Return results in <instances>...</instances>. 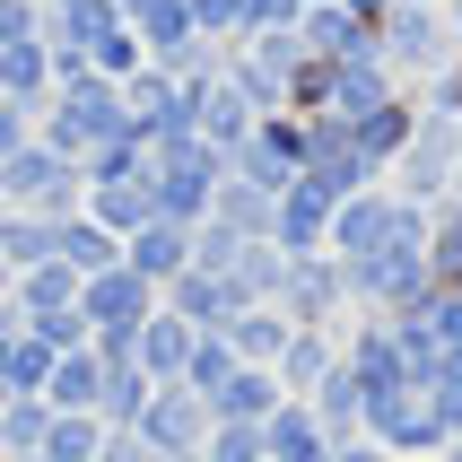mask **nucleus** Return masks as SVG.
I'll list each match as a JSON object with an SVG mask.
<instances>
[{
  "label": "nucleus",
  "instance_id": "obj_1",
  "mask_svg": "<svg viewBox=\"0 0 462 462\" xmlns=\"http://www.w3.org/2000/svg\"><path fill=\"white\" fill-rule=\"evenodd\" d=\"M35 140L88 166V157H97L105 140H131V123H123V88H114V79H97V70L61 79V88H52V97L35 105Z\"/></svg>",
  "mask_w": 462,
  "mask_h": 462
},
{
  "label": "nucleus",
  "instance_id": "obj_2",
  "mask_svg": "<svg viewBox=\"0 0 462 462\" xmlns=\"http://www.w3.org/2000/svg\"><path fill=\"white\" fill-rule=\"evenodd\" d=\"M0 209H35V218H70L88 209V166L44 140H26L18 157H0Z\"/></svg>",
  "mask_w": 462,
  "mask_h": 462
},
{
  "label": "nucleus",
  "instance_id": "obj_3",
  "mask_svg": "<svg viewBox=\"0 0 462 462\" xmlns=\"http://www.w3.org/2000/svg\"><path fill=\"white\" fill-rule=\"evenodd\" d=\"M157 166V218H175V227H201L209 201H218V183H227V157L209 149V140H166V149H149Z\"/></svg>",
  "mask_w": 462,
  "mask_h": 462
},
{
  "label": "nucleus",
  "instance_id": "obj_4",
  "mask_svg": "<svg viewBox=\"0 0 462 462\" xmlns=\"http://www.w3.org/2000/svg\"><path fill=\"white\" fill-rule=\"evenodd\" d=\"M454 149H462V114H419L411 140H402V157H393V192L419 209H437L445 192H454Z\"/></svg>",
  "mask_w": 462,
  "mask_h": 462
},
{
  "label": "nucleus",
  "instance_id": "obj_5",
  "mask_svg": "<svg viewBox=\"0 0 462 462\" xmlns=\"http://www.w3.org/2000/svg\"><path fill=\"white\" fill-rule=\"evenodd\" d=\"M297 61H306L297 26H262V35H236L227 79L245 88V105H254V114H288V79H297Z\"/></svg>",
  "mask_w": 462,
  "mask_h": 462
},
{
  "label": "nucleus",
  "instance_id": "obj_6",
  "mask_svg": "<svg viewBox=\"0 0 462 462\" xmlns=\"http://www.w3.org/2000/svg\"><path fill=\"white\" fill-rule=\"evenodd\" d=\"M227 175H236V183H254V192H271V201H280L288 183L306 175V123H297V114H262V123L245 131V149L227 157Z\"/></svg>",
  "mask_w": 462,
  "mask_h": 462
},
{
  "label": "nucleus",
  "instance_id": "obj_7",
  "mask_svg": "<svg viewBox=\"0 0 462 462\" xmlns=\"http://www.w3.org/2000/svg\"><path fill=\"white\" fill-rule=\"evenodd\" d=\"M375 44H384L393 79L411 88V79H437L454 61V35H445V9H411V0H393V18L375 26Z\"/></svg>",
  "mask_w": 462,
  "mask_h": 462
},
{
  "label": "nucleus",
  "instance_id": "obj_8",
  "mask_svg": "<svg viewBox=\"0 0 462 462\" xmlns=\"http://www.w3.org/2000/svg\"><path fill=\"white\" fill-rule=\"evenodd\" d=\"M123 123H131V140L140 149H166V140H183L192 131V88L183 79H166L149 61V70H131L123 79Z\"/></svg>",
  "mask_w": 462,
  "mask_h": 462
},
{
  "label": "nucleus",
  "instance_id": "obj_9",
  "mask_svg": "<svg viewBox=\"0 0 462 462\" xmlns=\"http://www.w3.org/2000/svg\"><path fill=\"white\" fill-rule=\"evenodd\" d=\"M358 437H375L384 445L393 462H411V454H445V419H437V402H428V393H375V402H366V428Z\"/></svg>",
  "mask_w": 462,
  "mask_h": 462
},
{
  "label": "nucleus",
  "instance_id": "obj_10",
  "mask_svg": "<svg viewBox=\"0 0 462 462\" xmlns=\"http://www.w3.org/2000/svg\"><path fill=\"white\" fill-rule=\"evenodd\" d=\"M79 314H88V332H114V340H131L140 323L157 314V288L131 271V262H114V271H88L79 280Z\"/></svg>",
  "mask_w": 462,
  "mask_h": 462
},
{
  "label": "nucleus",
  "instance_id": "obj_11",
  "mask_svg": "<svg viewBox=\"0 0 462 462\" xmlns=\"http://www.w3.org/2000/svg\"><path fill=\"white\" fill-rule=\"evenodd\" d=\"M131 437L149 445L157 462H166V454H201V445H209V402H201V393H183V384H157Z\"/></svg>",
  "mask_w": 462,
  "mask_h": 462
},
{
  "label": "nucleus",
  "instance_id": "obj_12",
  "mask_svg": "<svg viewBox=\"0 0 462 462\" xmlns=\"http://www.w3.org/2000/svg\"><path fill=\"white\" fill-rule=\"evenodd\" d=\"M280 314H288V323H340V314H349V280H340V262L332 254H288Z\"/></svg>",
  "mask_w": 462,
  "mask_h": 462
},
{
  "label": "nucleus",
  "instance_id": "obj_13",
  "mask_svg": "<svg viewBox=\"0 0 462 462\" xmlns=\"http://www.w3.org/2000/svg\"><path fill=\"white\" fill-rule=\"evenodd\" d=\"M332 209H340V192H332V183L297 175V183L280 192V218H271V245H280V254H323V236H332Z\"/></svg>",
  "mask_w": 462,
  "mask_h": 462
},
{
  "label": "nucleus",
  "instance_id": "obj_14",
  "mask_svg": "<svg viewBox=\"0 0 462 462\" xmlns=\"http://www.w3.org/2000/svg\"><path fill=\"white\" fill-rule=\"evenodd\" d=\"M402 97V79H393L384 44L358 52V61H332V105L323 114H340V123H366V114H384V105Z\"/></svg>",
  "mask_w": 462,
  "mask_h": 462
},
{
  "label": "nucleus",
  "instance_id": "obj_15",
  "mask_svg": "<svg viewBox=\"0 0 462 462\" xmlns=\"http://www.w3.org/2000/svg\"><path fill=\"white\" fill-rule=\"evenodd\" d=\"M262 114L245 105V88L236 79H209V88H192V140H209L218 157H236L245 149V131H254Z\"/></svg>",
  "mask_w": 462,
  "mask_h": 462
},
{
  "label": "nucleus",
  "instance_id": "obj_16",
  "mask_svg": "<svg viewBox=\"0 0 462 462\" xmlns=\"http://www.w3.org/2000/svg\"><path fill=\"white\" fill-rule=\"evenodd\" d=\"M44 262H61V271H79V280H88V271H114V262H123V245H114L88 209H70V218H44Z\"/></svg>",
  "mask_w": 462,
  "mask_h": 462
},
{
  "label": "nucleus",
  "instance_id": "obj_17",
  "mask_svg": "<svg viewBox=\"0 0 462 462\" xmlns=\"http://www.w3.org/2000/svg\"><path fill=\"white\" fill-rule=\"evenodd\" d=\"M332 358H340V323H297L271 375H280V393H288V402H306V393L332 375Z\"/></svg>",
  "mask_w": 462,
  "mask_h": 462
},
{
  "label": "nucleus",
  "instance_id": "obj_18",
  "mask_svg": "<svg viewBox=\"0 0 462 462\" xmlns=\"http://www.w3.org/2000/svg\"><path fill=\"white\" fill-rule=\"evenodd\" d=\"M88 218H97L114 245H131V236L157 218V175H123V183H88Z\"/></svg>",
  "mask_w": 462,
  "mask_h": 462
},
{
  "label": "nucleus",
  "instance_id": "obj_19",
  "mask_svg": "<svg viewBox=\"0 0 462 462\" xmlns=\"http://www.w3.org/2000/svg\"><path fill=\"white\" fill-rule=\"evenodd\" d=\"M297 44L314 61H358V52H375V26H358L340 0H314V9H297Z\"/></svg>",
  "mask_w": 462,
  "mask_h": 462
},
{
  "label": "nucleus",
  "instance_id": "obj_20",
  "mask_svg": "<svg viewBox=\"0 0 462 462\" xmlns=\"http://www.w3.org/2000/svg\"><path fill=\"white\" fill-rule=\"evenodd\" d=\"M192 323H175V314L157 306L149 323H140V332H131V366H140V375H149V384H183V358H192Z\"/></svg>",
  "mask_w": 462,
  "mask_h": 462
},
{
  "label": "nucleus",
  "instance_id": "obj_21",
  "mask_svg": "<svg viewBox=\"0 0 462 462\" xmlns=\"http://www.w3.org/2000/svg\"><path fill=\"white\" fill-rule=\"evenodd\" d=\"M280 280H288V254L271 245V236H245V245H236V262H227L236 314H245V306H280Z\"/></svg>",
  "mask_w": 462,
  "mask_h": 462
},
{
  "label": "nucleus",
  "instance_id": "obj_22",
  "mask_svg": "<svg viewBox=\"0 0 462 462\" xmlns=\"http://www.w3.org/2000/svg\"><path fill=\"white\" fill-rule=\"evenodd\" d=\"M123 262H131V271H140L149 288L183 280V271H192V227H175V218H149V227L123 245Z\"/></svg>",
  "mask_w": 462,
  "mask_h": 462
},
{
  "label": "nucleus",
  "instance_id": "obj_23",
  "mask_svg": "<svg viewBox=\"0 0 462 462\" xmlns=\"http://www.w3.org/2000/svg\"><path fill=\"white\" fill-rule=\"evenodd\" d=\"M306 411L323 419V437H332V445H349V437L366 428V384H358V366H349V358H332V375L306 393Z\"/></svg>",
  "mask_w": 462,
  "mask_h": 462
},
{
  "label": "nucleus",
  "instance_id": "obj_24",
  "mask_svg": "<svg viewBox=\"0 0 462 462\" xmlns=\"http://www.w3.org/2000/svg\"><path fill=\"white\" fill-rule=\"evenodd\" d=\"M262 462H332L323 419H314L306 402H280V411L262 419Z\"/></svg>",
  "mask_w": 462,
  "mask_h": 462
},
{
  "label": "nucleus",
  "instance_id": "obj_25",
  "mask_svg": "<svg viewBox=\"0 0 462 462\" xmlns=\"http://www.w3.org/2000/svg\"><path fill=\"white\" fill-rule=\"evenodd\" d=\"M157 306L175 314V323H192V332H227L236 297H227V280H209V271H183V280L157 288Z\"/></svg>",
  "mask_w": 462,
  "mask_h": 462
},
{
  "label": "nucleus",
  "instance_id": "obj_26",
  "mask_svg": "<svg viewBox=\"0 0 462 462\" xmlns=\"http://www.w3.org/2000/svg\"><path fill=\"white\" fill-rule=\"evenodd\" d=\"M288 393H280V375H271V366H236L227 384L209 393V419H236V428H262V419L280 411Z\"/></svg>",
  "mask_w": 462,
  "mask_h": 462
},
{
  "label": "nucleus",
  "instance_id": "obj_27",
  "mask_svg": "<svg viewBox=\"0 0 462 462\" xmlns=\"http://www.w3.org/2000/svg\"><path fill=\"white\" fill-rule=\"evenodd\" d=\"M44 402H52V411H88V419H97V402H105V358H97V349H61L52 375H44Z\"/></svg>",
  "mask_w": 462,
  "mask_h": 462
},
{
  "label": "nucleus",
  "instance_id": "obj_28",
  "mask_svg": "<svg viewBox=\"0 0 462 462\" xmlns=\"http://www.w3.org/2000/svg\"><path fill=\"white\" fill-rule=\"evenodd\" d=\"M288 332H297V323H288L280 306H245V314H227V332H218V340H227V349H236L245 366H280Z\"/></svg>",
  "mask_w": 462,
  "mask_h": 462
},
{
  "label": "nucleus",
  "instance_id": "obj_29",
  "mask_svg": "<svg viewBox=\"0 0 462 462\" xmlns=\"http://www.w3.org/2000/svg\"><path fill=\"white\" fill-rule=\"evenodd\" d=\"M411 123H419V105H411V88H402V97H393L384 114H366V123H349V140H358V157L375 166V175H393V157H402Z\"/></svg>",
  "mask_w": 462,
  "mask_h": 462
},
{
  "label": "nucleus",
  "instance_id": "obj_30",
  "mask_svg": "<svg viewBox=\"0 0 462 462\" xmlns=\"http://www.w3.org/2000/svg\"><path fill=\"white\" fill-rule=\"evenodd\" d=\"M114 9H123V26L149 44V61H157V52H175L183 35H192V0H114Z\"/></svg>",
  "mask_w": 462,
  "mask_h": 462
},
{
  "label": "nucleus",
  "instance_id": "obj_31",
  "mask_svg": "<svg viewBox=\"0 0 462 462\" xmlns=\"http://www.w3.org/2000/svg\"><path fill=\"white\" fill-rule=\"evenodd\" d=\"M79 306V271H61V262H35V271H18V288H9V314L18 323H35V314H61Z\"/></svg>",
  "mask_w": 462,
  "mask_h": 462
},
{
  "label": "nucleus",
  "instance_id": "obj_32",
  "mask_svg": "<svg viewBox=\"0 0 462 462\" xmlns=\"http://www.w3.org/2000/svg\"><path fill=\"white\" fill-rule=\"evenodd\" d=\"M0 97H18V105H44L52 97V52H44V35H35V44H0Z\"/></svg>",
  "mask_w": 462,
  "mask_h": 462
},
{
  "label": "nucleus",
  "instance_id": "obj_33",
  "mask_svg": "<svg viewBox=\"0 0 462 462\" xmlns=\"http://www.w3.org/2000/svg\"><path fill=\"white\" fill-rule=\"evenodd\" d=\"M428 271H437V288H462V192L428 209Z\"/></svg>",
  "mask_w": 462,
  "mask_h": 462
},
{
  "label": "nucleus",
  "instance_id": "obj_34",
  "mask_svg": "<svg viewBox=\"0 0 462 462\" xmlns=\"http://www.w3.org/2000/svg\"><path fill=\"white\" fill-rule=\"evenodd\" d=\"M149 393H157V384H149L131 358H105V402H97V419H105V428H140Z\"/></svg>",
  "mask_w": 462,
  "mask_h": 462
},
{
  "label": "nucleus",
  "instance_id": "obj_35",
  "mask_svg": "<svg viewBox=\"0 0 462 462\" xmlns=\"http://www.w3.org/2000/svg\"><path fill=\"white\" fill-rule=\"evenodd\" d=\"M227 61H236V44H218V35H183L175 52H157V70L183 79V88H209V79H227Z\"/></svg>",
  "mask_w": 462,
  "mask_h": 462
},
{
  "label": "nucleus",
  "instance_id": "obj_36",
  "mask_svg": "<svg viewBox=\"0 0 462 462\" xmlns=\"http://www.w3.org/2000/svg\"><path fill=\"white\" fill-rule=\"evenodd\" d=\"M209 218H218V227L227 236H271V218H280V201H271V192H254V183H218V201H209Z\"/></svg>",
  "mask_w": 462,
  "mask_h": 462
},
{
  "label": "nucleus",
  "instance_id": "obj_37",
  "mask_svg": "<svg viewBox=\"0 0 462 462\" xmlns=\"http://www.w3.org/2000/svg\"><path fill=\"white\" fill-rule=\"evenodd\" d=\"M105 454V419H88V411H52V428H44V462H97Z\"/></svg>",
  "mask_w": 462,
  "mask_h": 462
},
{
  "label": "nucleus",
  "instance_id": "obj_38",
  "mask_svg": "<svg viewBox=\"0 0 462 462\" xmlns=\"http://www.w3.org/2000/svg\"><path fill=\"white\" fill-rule=\"evenodd\" d=\"M44 428H52V402L18 393V402L0 411V462H9V454H44Z\"/></svg>",
  "mask_w": 462,
  "mask_h": 462
},
{
  "label": "nucleus",
  "instance_id": "obj_39",
  "mask_svg": "<svg viewBox=\"0 0 462 462\" xmlns=\"http://www.w3.org/2000/svg\"><path fill=\"white\" fill-rule=\"evenodd\" d=\"M236 366H245V358H236L227 340H218V332H201V340H192V358H183V393H201V402H209V393L236 375Z\"/></svg>",
  "mask_w": 462,
  "mask_h": 462
},
{
  "label": "nucleus",
  "instance_id": "obj_40",
  "mask_svg": "<svg viewBox=\"0 0 462 462\" xmlns=\"http://www.w3.org/2000/svg\"><path fill=\"white\" fill-rule=\"evenodd\" d=\"M0 262L9 271H35L44 262V218L35 209H0Z\"/></svg>",
  "mask_w": 462,
  "mask_h": 462
},
{
  "label": "nucleus",
  "instance_id": "obj_41",
  "mask_svg": "<svg viewBox=\"0 0 462 462\" xmlns=\"http://www.w3.org/2000/svg\"><path fill=\"white\" fill-rule=\"evenodd\" d=\"M201 462H262V428H236V419H209Z\"/></svg>",
  "mask_w": 462,
  "mask_h": 462
},
{
  "label": "nucleus",
  "instance_id": "obj_42",
  "mask_svg": "<svg viewBox=\"0 0 462 462\" xmlns=\"http://www.w3.org/2000/svg\"><path fill=\"white\" fill-rule=\"evenodd\" d=\"M26 332L44 340L52 358H61V349H88V340H97V332H88V314H79V306H61V314H35V323H26Z\"/></svg>",
  "mask_w": 462,
  "mask_h": 462
},
{
  "label": "nucleus",
  "instance_id": "obj_43",
  "mask_svg": "<svg viewBox=\"0 0 462 462\" xmlns=\"http://www.w3.org/2000/svg\"><path fill=\"white\" fill-rule=\"evenodd\" d=\"M306 0H236V35H262V26H297Z\"/></svg>",
  "mask_w": 462,
  "mask_h": 462
},
{
  "label": "nucleus",
  "instance_id": "obj_44",
  "mask_svg": "<svg viewBox=\"0 0 462 462\" xmlns=\"http://www.w3.org/2000/svg\"><path fill=\"white\" fill-rule=\"evenodd\" d=\"M44 35V0H0V44H35Z\"/></svg>",
  "mask_w": 462,
  "mask_h": 462
},
{
  "label": "nucleus",
  "instance_id": "obj_45",
  "mask_svg": "<svg viewBox=\"0 0 462 462\" xmlns=\"http://www.w3.org/2000/svg\"><path fill=\"white\" fill-rule=\"evenodd\" d=\"M26 140H35V105H18V97H0V157H18Z\"/></svg>",
  "mask_w": 462,
  "mask_h": 462
},
{
  "label": "nucleus",
  "instance_id": "obj_46",
  "mask_svg": "<svg viewBox=\"0 0 462 462\" xmlns=\"http://www.w3.org/2000/svg\"><path fill=\"white\" fill-rule=\"evenodd\" d=\"M97 462H157V454L131 437V428H105V454H97Z\"/></svg>",
  "mask_w": 462,
  "mask_h": 462
},
{
  "label": "nucleus",
  "instance_id": "obj_47",
  "mask_svg": "<svg viewBox=\"0 0 462 462\" xmlns=\"http://www.w3.org/2000/svg\"><path fill=\"white\" fill-rule=\"evenodd\" d=\"M332 462H393L375 437H349V445H332Z\"/></svg>",
  "mask_w": 462,
  "mask_h": 462
},
{
  "label": "nucleus",
  "instance_id": "obj_48",
  "mask_svg": "<svg viewBox=\"0 0 462 462\" xmlns=\"http://www.w3.org/2000/svg\"><path fill=\"white\" fill-rule=\"evenodd\" d=\"M340 9H349L358 26H384V18H393V0H340Z\"/></svg>",
  "mask_w": 462,
  "mask_h": 462
},
{
  "label": "nucleus",
  "instance_id": "obj_49",
  "mask_svg": "<svg viewBox=\"0 0 462 462\" xmlns=\"http://www.w3.org/2000/svg\"><path fill=\"white\" fill-rule=\"evenodd\" d=\"M445 9V35H454V52H462V0H437Z\"/></svg>",
  "mask_w": 462,
  "mask_h": 462
},
{
  "label": "nucleus",
  "instance_id": "obj_50",
  "mask_svg": "<svg viewBox=\"0 0 462 462\" xmlns=\"http://www.w3.org/2000/svg\"><path fill=\"white\" fill-rule=\"evenodd\" d=\"M9 288H18V271H9V262H0V306H9Z\"/></svg>",
  "mask_w": 462,
  "mask_h": 462
},
{
  "label": "nucleus",
  "instance_id": "obj_51",
  "mask_svg": "<svg viewBox=\"0 0 462 462\" xmlns=\"http://www.w3.org/2000/svg\"><path fill=\"white\" fill-rule=\"evenodd\" d=\"M437 462H462V437H454V445H445V454H437Z\"/></svg>",
  "mask_w": 462,
  "mask_h": 462
},
{
  "label": "nucleus",
  "instance_id": "obj_52",
  "mask_svg": "<svg viewBox=\"0 0 462 462\" xmlns=\"http://www.w3.org/2000/svg\"><path fill=\"white\" fill-rule=\"evenodd\" d=\"M454 192H462V149H454Z\"/></svg>",
  "mask_w": 462,
  "mask_h": 462
},
{
  "label": "nucleus",
  "instance_id": "obj_53",
  "mask_svg": "<svg viewBox=\"0 0 462 462\" xmlns=\"http://www.w3.org/2000/svg\"><path fill=\"white\" fill-rule=\"evenodd\" d=\"M44 9H79V0H44Z\"/></svg>",
  "mask_w": 462,
  "mask_h": 462
},
{
  "label": "nucleus",
  "instance_id": "obj_54",
  "mask_svg": "<svg viewBox=\"0 0 462 462\" xmlns=\"http://www.w3.org/2000/svg\"><path fill=\"white\" fill-rule=\"evenodd\" d=\"M9 462H44V454H9Z\"/></svg>",
  "mask_w": 462,
  "mask_h": 462
},
{
  "label": "nucleus",
  "instance_id": "obj_55",
  "mask_svg": "<svg viewBox=\"0 0 462 462\" xmlns=\"http://www.w3.org/2000/svg\"><path fill=\"white\" fill-rule=\"evenodd\" d=\"M166 462H201V454H166Z\"/></svg>",
  "mask_w": 462,
  "mask_h": 462
},
{
  "label": "nucleus",
  "instance_id": "obj_56",
  "mask_svg": "<svg viewBox=\"0 0 462 462\" xmlns=\"http://www.w3.org/2000/svg\"><path fill=\"white\" fill-rule=\"evenodd\" d=\"M411 9H437V0H411Z\"/></svg>",
  "mask_w": 462,
  "mask_h": 462
},
{
  "label": "nucleus",
  "instance_id": "obj_57",
  "mask_svg": "<svg viewBox=\"0 0 462 462\" xmlns=\"http://www.w3.org/2000/svg\"><path fill=\"white\" fill-rule=\"evenodd\" d=\"M411 462H437V454H411Z\"/></svg>",
  "mask_w": 462,
  "mask_h": 462
},
{
  "label": "nucleus",
  "instance_id": "obj_58",
  "mask_svg": "<svg viewBox=\"0 0 462 462\" xmlns=\"http://www.w3.org/2000/svg\"><path fill=\"white\" fill-rule=\"evenodd\" d=\"M306 9H314V0H306Z\"/></svg>",
  "mask_w": 462,
  "mask_h": 462
}]
</instances>
